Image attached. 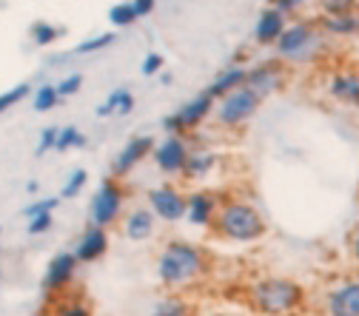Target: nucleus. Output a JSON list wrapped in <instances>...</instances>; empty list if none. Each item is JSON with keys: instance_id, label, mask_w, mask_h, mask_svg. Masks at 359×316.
<instances>
[{"instance_id": "obj_18", "label": "nucleus", "mask_w": 359, "mask_h": 316, "mask_svg": "<svg viewBox=\"0 0 359 316\" xmlns=\"http://www.w3.org/2000/svg\"><path fill=\"white\" fill-rule=\"evenodd\" d=\"M120 231L128 242H149L157 231V217L146 205H134L120 219Z\"/></svg>"}, {"instance_id": "obj_42", "label": "nucleus", "mask_w": 359, "mask_h": 316, "mask_svg": "<svg viewBox=\"0 0 359 316\" xmlns=\"http://www.w3.org/2000/svg\"><path fill=\"white\" fill-rule=\"evenodd\" d=\"M157 77H160V85H171L174 83V74L171 71H160Z\"/></svg>"}, {"instance_id": "obj_10", "label": "nucleus", "mask_w": 359, "mask_h": 316, "mask_svg": "<svg viewBox=\"0 0 359 316\" xmlns=\"http://www.w3.org/2000/svg\"><path fill=\"white\" fill-rule=\"evenodd\" d=\"M146 208L157 217V222L180 225L186 219V191L174 183H160L146 191Z\"/></svg>"}, {"instance_id": "obj_34", "label": "nucleus", "mask_w": 359, "mask_h": 316, "mask_svg": "<svg viewBox=\"0 0 359 316\" xmlns=\"http://www.w3.org/2000/svg\"><path fill=\"white\" fill-rule=\"evenodd\" d=\"M55 228V214H40V217H32L26 222V234L29 237H43Z\"/></svg>"}, {"instance_id": "obj_35", "label": "nucleus", "mask_w": 359, "mask_h": 316, "mask_svg": "<svg viewBox=\"0 0 359 316\" xmlns=\"http://www.w3.org/2000/svg\"><path fill=\"white\" fill-rule=\"evenodd\" d=\"M57 125H46L40 131V137H37V149H34V154L37 157H43V154H49V151H55V146H57Z\"/></svg>"}, {"instance_id": "obj_41", "label": "nucleus", "mask_w": 359, "mask_h": 316, "mask_svg": "<svg viewBox=\"0 0 359 316\" xmlns=\"http://www.w3.org/2000/svg\"><path fill=\"white\" fill-rule=\"evenodd\" d=\"M134 106H137V100H134V95L128 92H123V100H120V106H117V117H128L131 111H134Z\"/></svg>"}, {"instance_id": "obj_44", "label": "nucleus", "mask_w": 359, "mask_h": 316, "mask_svg": "<svg viewBox=\"0 0 359 316\" xmlns=\"http://www.w3.org/2000/svg\"><path fill=\"white\" fill-rule=\"evenodd\" d=\"M222 316H240V313H222Z\"/></svg>"}, {"instance_id": "obj_1", "label": "nucleus", "mask_w": 359, "mask_h": 316, "mask_svg": "<svg viewBox=\"0 0 359 316\" xmlns=\"http://www.w3.org/2000/svg\"><path fill=\"white\" fill-rule=\"evenodd\" d=\"M214 270L211 251L203 242L171 237L154 256V280L165 294H191Z\"/></svg>"}, {"instance_id": "obj_19", "label": "nucleus", "mask_w": 359, "mask_h": 316, "mask_svg": "<svg viewBox=\"0 0 359 316\" xmlns=\"http://www.w3.org/2000/svg\"><path fill=\"white\" fill-rule=\"evenodd\" d=\"M288 18L274 9V6H265L259 15H257V23H254V43L262 49H274L277 40L283 37V32L288 29Z\"/></svg>"}, {"instance_id": "obj_21", "label": "nucleus", "mask_w": 359, "mask_h": 316, "mask_svg": "<svg viewBox=\"0 0 359 316\" xmlns=\"http://www.w3.org/2000/svg\"><path fill=\"white\" fill-rule=\"evenodd\" d=\"M146 316H197V305L189 294H163L149 305Z\"/></svg>"}, {"instance_id": "obj_3", "label": "nucleus", "mask_w": 359, "mask_h": 316, "mask_svg": "<svg viewBox=\"0 0 359 316\" xmlns=\"http://www.w3.org/2000/svg\"><path fill=\"white\" fill-rule=\"evenodd\" d=\"M211 234L219 242L231 245H257L268 237V217L265 211L245 194H231L222 200V208L214 219Z\"/></svg>"}, {"instance_id": "obj_22", "label": "nucleus", "mask_w": 359, "mask_h": 316, "mask_svg": "<svg viewBox=\"0 0 359 316\" xmlns=\"http://www.w3.org/2000/svg\"><path fill=\"white\" fill-rule=\"evenodd\" d=\"M317 23H320V29H323L325 37H356L359 34V12L337 15V18L320 15Z\"/></svg>"}, {"instance_id": "obj_12", "label": "nucleus", "mask_w": 359, "mask_h": 316, "mask_svg": "<svg viewBox=\"0 0 359 316\" xmlns=\"http://www.w3.org/2000/svg\"><path fill=\"white\" fill-rule=\"evenodd\" d=\"M219 165H222V154L214 146L191 143V151H189V160H186V168H183V174H180V179L203 188V186H208L214 179Z\"/></svg>"}, {"instance_id": "obj_29", "label": "nucleus", "mask_w": 359, "mask_h": 316, "mask_svg": "<svg viewBox=\"0 0 359 316\" xmlns=\"http://www.w3.org/2000/svg\"><path fill=\"white\" fill-rule=\"evenodd\" d=\"M29 95H32V85H29V83H18V85H12L9 92L0 95V114H6V111L15 109L18 103H23Z\"/></svg>"}, {"instance_id": "obj_43", "label": "nucleus", "mask_w": 359, "mask_h": 316, "mask_svg": "<svg viewBox=\"0 0 359 316\" xmlns=\"http://www.w3.org/2000/svg\"><path fill=\"white\" fill-rule=\"evenodd\" d=\"M26 191H29V194H37V191H40V183H37V179H29V183H26Z\"/></svg>"}, {"instance_id": "obj_14", "label": "nucleus", "mask_w": 359, "mask_h": 316, "mask_svg": "<svg viewBox=\"0 0 359 316\" xmlns=\"http://www.w3.org/2000/svg\"><path fill=\"white\" fill-rule=\"evenodd\" d=\"M154 146H157V140L151 134H134V137H128L126 146L111 160V177L126 179L128 174H134V168H140L146 160H151Z\"/></svg>"}, {"instance_id": "obj_2", "label": "nucleus", "mask_w": 359, "mask_h": 316, "mask_svg": "<svg viewBox=\"0 0 359 316\" xmlns=\"http://www.w3.org/2000/svg\"><path fill=\"white\" fill-rule=\"evenodd\" d=\"M245 305L257 316H299L308 308V288L285 274H259L245 285Z\"/></svg>"}, {"instance_id": "obj_39", "label": "nucleus", "mask_w": 359, "mask_h": 316, "mask_svg": "<svg viewBox=\"0 0 359 316\" xmlns=\"http://www.w3.org/2000/svg\"><path fill=\"white\" fill-rule=\"evenodd\" d=\"M348 256H351V262L356 265V270H359V222L351 228V234H348Z\"/></svg>"}, {"instance_id": "obj_38", "label": "nucleus", "mask_w": 359, "mask_h": 316, "mask_svg": "<svg viewBox=\"0 0 359 316\" xmlns=\"http://www.w3.org/2000/svg\"><path fill=\"white\" fill-rule=\"evenodd\" d=\"M163 63H165V57H163L160 52H151V55H146V57H143L140 71H143L146 77H157V74L163 71Z\"/></svg>"}, {"instance_id": "obj_9", "label": "nucleus", "mask_w": 359, "mask_h": 316, "mask_svg": "<svg viewBox=\"0 0 359 316\" xmlns=\"http://www.w3.org/2000/svg\"><path fill=\"white\" fill-rule=\"evenodd\" d=\"M77 270H80V262L77 256L69 251H57L49 262H46V270H43V280H40V288L49 299H60L66 294H72V285L77 280Z\"/></svg>"}, {"instance_id": "obj_37", "label": "nucleus", "mask_w": 359, "mask_h": 316, "mask_svg": "<svg viewBox=\"0 0 359 316\" xmlns=\"http://www.w3.org/2000/svg\"><path fill=\"white\" fill-rule=\"evenodd\" d=\"M123 92H126V88H114V92L97 106L95 114H97V117H114V114H117V106H120V100H123Z\"/></svg>"}, {"instance_id": "obj_17", "label": "nucleus", "mask_w": 359, "mask_h": 316, "mask_svg": "<svg viewBox=\"0 0 359 316\" xmlns=\"http://www.w3.org/2000/svg\"><path fill=\"white\" fill-rule=\"evenodd\" d=\"M109 245H111L109 231L97 228V225H92V222H86V228L80 231V237L72 245V254L77 256L80 265H95L109 254Z\"/></svg>"}, {"instance_id": "obj_36", "label": "nucleus", "mask_w": 359, "mask_h": 316, "mask_svg": "<svg viewBox=\"0 0 359 316\" xmlns=\"http://www.w3.org/2000/svg\"><path fill=\"white\" fill-rule=\"evenodd\" d=\"M57 85V95H60V100H66V97H74L80 88H83V74H66L60 83H55Z\"/></svg>"}, {"instance_id": "obj_20", "label": "nucleus", "mask_w": 359, "mask_h": 316, "mask_svg": "<svg viewBox=\"0 0 359 316\" xmlns=\"http://www.w3.org/2000/svg\"><path fill=\"white\" fill-rule=\"evenodd\" d=\"M245 80H248V66H234V63H229L226 69L217 71V77L208 83L205 92H208L214 100H219V97L237 92V88H243Z\"/></svg>"}, {"instance_id": "obj_11", "label": "nucleus", "mask_w": 359, "mask_h": 316, "mask_svg": "<svg viewBox=\"0 0 359 316\" xmlns=\"http://www.w3.org/2000/svg\"><path fill=\"white\" fill-rule=\"evenodd\" d=\"M222 200H226V194L214 191L208 186L186 191V219L183 222L191 225V228H197V231H211L214 219L222 208Z\"/></svg>"}, {"instance_id": "obj_31", "label": "nucleus", "mask_w": 359, "mask_h": 316, "mask_svg": "<svg viewBox=\"0 0 359 316\" xmlns=\"http://www.w3.org/2000/svg\"><path fill=\"white\" fill-rule=\"evenodd\" d=\"M351 12H359L356 0H320V15H325V18L351 15Z\"/></svg>"}, {"instance_id": "obj_5", "label": "nucleus", "mask_w": 359, "mask_h": 316, "mask_svg": "<svg viewBox=\"0 0 359 316\" xmlns=\"http://www.w3.org/2000/svg\"><path fill=\"white\" fill-rule=\"evenodd\" d=\"M126 211H128V188L123 179L109 174L92 194V200H88V222L109 231L114 225H120Z\"/></svg>"}, {"instance_id": "obj_16", "label": "nucleus", "mask_w": 359, "mask_h": 316, "mask_svg": "<svg viewBox=\"0 0 359 316\" xmlns=\"http://www.w3.org/2000/svg\"><path fill=\"white\" fill-rule=\"evenodd\" d=\"M285 80H288V69H285L277 57H271V60H257L254 66H248V80H245V85L265 100V97L283 92Z\"/></svg>"}, {"instance_id": "obj_28", "label": "nucleus", "mask_w": 359, "mask_h": 316, "mask_svg": "<svg viewBox=\"0 0 359 316\" xmlns=\"http://www.w3.org/2000/svg\"><path fill=\"white\" fill-rule=\"evenodd\" d=\"M117 43V34L114 32H103V34H97V37H88V40H83V43H77V55H95V52H103V49H109V46H114Z\"/></svg>"}, {"instance_id": "obj_8", "label": "nucleus", "mask_w": 359, "mask_h": 316, "mask_svg": "<svg viewBox=\"0 0 359 316\" xmlns=\"http://www.w3.org/2000/svg\"><path fill=\"white\" fill-rule=\"evenodd\" d=\"M214 106H217V100L208 92H200L189 103H183L180 109H174L171 114L163 117V131L177 134V137H191L197 128H203L214 117Z\"/></svg>"}, {"instance_id": "obj_45", "label": "nucleus", "mask_w": 359, "mask_h": 316, "mask_svg": "<svg viewBox=\"0 0 359 316\" xmlns=\"http://www.w3.org/2000/svg\"><path fill=\"white\" fill-rule=\"evenodd\" d=\"M356 9H359V0H356Z\"/></svg>"}, {"instance_id": "obj_33", "label": "nucleus", "mask_w": 359, "mask_h": 316, "mask_svg": "<svg viewBox=\"0 0 359 316\" xmlns=\"http://www.w3.org/2000/svg\"><path fill=\"white\" fill-rule=\"evenodd\" d=\"M60 205V197H43V200H34L23 208V217L32 219V217H40V214H55V208Z\"/></svg>"}, {"instance_id": "obj_23", "label": "nucleus", "mask_w": 359, "mask_h": 316, "mask_svg": "<svg viewBox=\"0 0 359 316\" xmlns=\"http://www.w3.org/2000/svg\"><path fill=\"white\" fill-rule=\"evenodd\" d=\"M46 316H95V308L77 294H66L60 299H52Z\"/></svg>"}, {"instance_id": "obj_6", "label": "nucleus", "mask_w": 359, "mask_h": 316, "mask_svg": "<svg viewBox=\"0 0 359 316\" xmlns=\"http://www.w3.org/2000/svg\"><path fill=\"white\" fill-rule=\"evenodd\" d=\"M259 109H262V97L257 92H251L248 85H243V88H237V92L217 100L211 120L226 131H240L259 114Z\"/></svg>"}, {"instance_id": "obj_25", "label": "nucleus", "mask_w": 359, "mask_h": 316, "mask_svg": "<svg viewBox=\"0 0 359 316\" xmlns=\"http://www.w3.org/2000/svg\"><path fill=\"white\" fill-rule=\"evenodd\" d=\"M60 34H63V29L49 23V20H34L29 29V37H32L34 46H52V43L60 40Z\"/></svg>"}, {"instance_id": "obj_4", "label": "nucleus", "mask_w": 359, "mask_h": 316, "mask_svg": "<svg viewBox=\"0 0 359 316\" xmlns=\"http://www.w3.org/2000/svg\"><path fill=\"white\" fill-rule=\"evenodd\" d=\"M328 46V37L323 34L317 18H297L288 23L283 37L274 46V57L285 69H299V66H313Z\"/></svg>"}, {"instance_id": "obj_15", "label": "nucleus", "mask_w": 359, "mask_h": 316, "mask_svg": "<svg viewBox=\"0 0 359 316\" xmlns=\"http://www.w3.org/2000/svg\"><path fill=\"white\" fill-rule=\"evenodd\" d=\"M189 151H191V137H177V134H165V137L154 146L151 160H154V165H157L160 174H165V177H180V174H183V168H186Z\"/></svg>"}, {"instance_id": "obj_32", "label": "nucleus", "mask_w": 359, "mask_h": 316, "mask_svg": "<svg viewBox=\"0 0 359 316\" xmlns=\"http://www.w3.org/2000/svg\"><path fill=\"white\" fill-rule=\"evenodd\" d=\"M311 4H313V0H268V6L280 9L288 20H291V18L297 20V18L302 15V9H305V6H311Z\"/></svg>"}, {"instance_id": "obj_27", "label": "nucleus", "mask_w": 359, "mask_h": 316, "mask_svg": "<svg viewBox=\"0 0 359 316\" xmlns=\"http://www.w3.org/2000/svg\"><path fill=\"white\" fill-rule=\"evenodd\" d=\"M86 186H88V171H86V168H74V171L66 177L63 188H60V200H74V197H80Z\"/></svg>"}, {"instance_id": "obj_24", "label": "nucleus", "mask_w": 359, "mask_h": 316, "mask_svg": "<svg viewBox=\"0 0 359 316\" xmlns=\"http://www.w3.org/2000/svg\"><path fill=\"white\" fill-rule=\"evenodd\" d=\"M57 103H60V95H57V85L55 83H43V85H37L34 92H32V109L40 111V114L57 109Z\"/></svg>"}, {"instance_id": "obj_30", "label": "nucleus", "mask_w": 359, "mask_h": 316, "mask_svg": "<svg viewBox=\"0 0 359 316\" xmlns=\"http://www.w3.org/2000/svg\"><path fill=\"white\" fill-rule=\"evenodd\" d=\"M109 20H111V26L126 29V26H134V23H137V15H134L131 4L126 0V4H117V6L109 9Z\"/></svg>"}, {"instance_id": "obj_26", "label": "nucleus", "mask_w": 359, "mask_h": 316, "mask_svg": "<svg viewBox=\"0 0 359 316\" xmlns=\"http://www.w3.org/2000/svg\"><path fill=\"white\" fill-rule=\"evenodd\" d=\"M88 140H86V134L77 128V125H63L57 131V146L55 151H72V149H83Z\"/></svg>"}, {"instance_id": "obj_40", "label": "nucleus", "mask_w": 359, "mask_h": 316, "mask_svg": "<svg viewBox=\"0 0 359 316\" xmlns=\"http://www.w3.org/2000/svg\"><path fill=\"white\" fill-rule=\"evenodd\" d=\"M128 4H131L134 15H137V20L154 15V9H157V0H128Z\"/></svg>"}, {"instance_id": "obj_13", "label": "nucleus", "mask_w": 359, "mask_h": 316, "mask_svg": "<svg viewBox=\"0 0 359 316\" xmlns=\"http://www.w3.org/2000/svg\"><path fill=\"white\" fill-rule=\"evenodd\" d=\"M323 88H325V95H328L331 103L359 111V66H337V69H331L325 83H323Z\"/></svg>"}, {"instance_id": "obj_7", "label": "nucleus", "mask_w": 359, "mask_h": 316, "mask_svg": "<svg viewBox=\"0 0 359 316\" xmlns=\"http://www.w3.org/2000/svg\"><path fill=\"white\" fill-rule=\"evenodd\" d=\"M320 316H359V270L334 277L320 291Z\"/></svg>"}]
</instances>
